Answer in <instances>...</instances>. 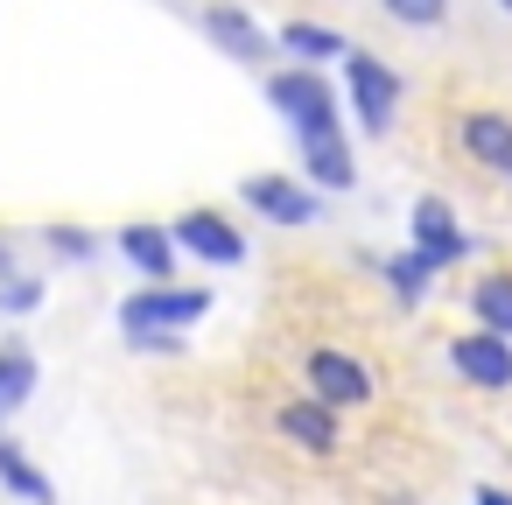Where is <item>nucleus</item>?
Listing matches in <instances>:
<instances>
[{
	"instance_id": "9b49d317",
	"label": "nucleus",
	"mask_w": 512,
	"mask_h": 505,
	"mask_svg": "<svg viewBox=\"0 0 512 505\" xmlns=\"http://www.w3.org/2000/svg\"><path fill=\"white\" fill-rule=\"evenodd\" d=\"M274 428H281L302 456H337V449H344L337 414H330L323 400H309V393H302V400H281V407H274Z\"/></svg>"
},
{
	"instance_id": "20e7f679",
	"label": "nucleus",
	"mask_w": 512,
	"mask_h": 505,
	"mask_svg": "<svg viewBox=\"0 0 512 505\" xmlns=\"http://www.w3.org/2000/svg\"><path fill=\"white\" fill-rule=\"evenodd\" d=\"M169 239H176V253H190V260H204V267H239V260H246V232H239L225 211H211V204L176 211V218H169Z\"/></svg>"
},
{
	"instance_id": "f03ea898",
	"label": "nucleus",
	"mask_w": 512,
	"mask_h": 505,
	"mask_svg": "<svg viewBox=\"0 0 512 505\" xmlns=\"http://www.w3.org/2000/svg\"><path fill=\"white\" fill-rule=\"evenodd\" d=\"M267 106L288 120L295 141H316V134H344L337 127V85L323 71H302V64H281L267 71Z\"/></svg>"
},
{
	"instance_id": "f257e3e1",
	"label": "nucleus",
	"mask_w": 512,
	"mask_h": 505,
	"mask_svg": "<svg viewBox=\"0 0 512 505\" xmlns=\"http://www.w3.org/2000/svg\"><path fill=\"white\" fill-rule=\"evenodd\" d=\"M204 316H211V288H190V281L134 288V295L120 302V330H127L134 351H148V344H183V330L204 323Z\"/></svg>"
},
{
	"instance_id": "4be33fe9",
	"label": "nucleus",
	"mask_w": 512,
	"mask_h": 505,
	"mask_svg": "<svg viewBox=\"0 0 512 505\" xmlns=\"http://www.w3.org/2000/svg\"><path fill=\"white\" fill-rule=\"evenodd\" d=\"M15 253H22V246H15L8 232H0V281H15V274H22V267H15Z\"/></svg>"
},
{
	"instance_id": "0eeeda50",
	"label": "nucleus",
	"mask_w": 512,
	"mask_h": 505,
	"mask_svg": "<svg viewBox=\"0 0 512 505\" xmlns=\"http://www.w3.org/2000/svg\"><path fill=\"white\" fill-rule=\"evenodd\" d=\"M449 372L477 393H512V344L491 330H463V337H449Z\"/></svg>"
},
{
	"instance_id": "ddd939ff",
	"label": "nucleus",
	"mask_w": 512,
	"mask_h": 505,
	"mask_svg": "<svg viewBox=\"0 0 512 505\" xmlns=\"http://www.w3.org/2000/svg\"><path fill=\"white\" fill-rule=\"evenodd\" d=\"M295 155H302V176H309V190H358V162H351V141L344 134H316V141H295Z\"/></svg>"
},
{
	"instance_id": "423d86ee",
	"label": "nucleus",
	"mask_w": 512,
	"mask_h": 505,
	"mask_svg": "<svg viewBox=\"0 0 512 505\" xmlns=\"http://www.w3.org/2000/svg\"><path fill=\"white\" fill-rule=\"evenodd\" d=\"M113 253L148 281V288H169V281H183L176 267H183V253H176V239H169V225H155V218H127L120 232H113Z\"/></svg>"
},
{
	"instance_id": "6ab92c4d",
	"label": "nucleus",
	"mask_w": 512,
	"mask_h": 505,
	"mask_svg": "<svg viewBox=\"0 0 512 505\" xmlns=\"http://www.w3.org/2000/svg\"><path fill=\"white\" fill-rule=\"evenodd\" d=\"M43 246H50L64 267H85V260H99V232H85V225H71V218H57V225L43 232Z\"/></svg>"
},
{
	"instance_id": "2eb2a0df",
	"label": "nucleus",
	"mask_w": 512,
	"mask_h": 505,
	"mask_svg": "<svg viewBox=\"0 0 512 505\" xmlns=\"http://www.w3.org/2000/svg\"><path fill=\"white\" fill-rule=\"evenodd\" d=\"M281 57H295L302 71H323L330 57H351V43L337 36V29H323V22H281Z\"/></svg>"
},
{
	"instance_id": "4468645a",
	"label": "nucleus",
	"mask_w": 512,
	"mask_h": 505,
	"mask_svg": "<svg viewBox=\"0 0 512 505\" xmlns=\"http://www.w3.org/2000/svg\"><path fill=\"white\" fill-rule=\"evenodd\" d=\"M36 379H43V365H36L29 337H0V421L36 400Z\"/></svg>"
},
{
	"instance_id": "7ed1b4c3",
	"label": "nucleus",
	"mask_w": 512,
	"mask_h": 505,
	"mask_svg": "<svg viewBox=\"0 0 512 505\" xmlns=\"http://www.w3.org/2000/svg\"><path fill=\"white\" fill-rule=\"evenodd\" d=\"M344 99H351V120H358L365 134H393L400 99H407V78H400L386 57L351 50V57H344Z\"/></svg>"
},
{
	"instance_id": "5701e85b",
	"label": "nucleus",
	"mask_w": 512,
	"mask_h": 505,
	"mask_svg": "<svg viewBox=\"0 0 512 505\" xmlns=\"http://www.w3.org/2000/svg\"><path fill=\"white\" fill-rule=\"evenodd\" d=\"M477 505H512V491L505 484H477Z\"/></svg>"
},
{
	"instance_id": "b1692460",
	"label": "nucleus",
	"mask_w": 512,
	"mask_h": 505,
	"mask_svg": "<svg viewBox=\"0 0 512 505\" xmlns=\"http://www.w3.org/2000/svg\"><path fill=\"white\" fill-rule=\"evenodd\" d=\"M498 15H512V0H498Z\"/></svg>"
},
{
	"instance_id": "9d476101",
	"label": "nucleus",
	"mask_w": 512,
	"mask_h": 505,
	"mask_svg": "<svg viewBox=\"0 0 512 505\" xmlns=\"http://www.w3.org/2000/svg\"><path fill=\"white\" fill-rule=\"evenodd\" d=\"M204 36H211L232 64H253V71L274 57V36H267V29L239 8V0H211V8H204Z\"/></svg>"
},
{
	"instance_id": "a211bd4d",
	"label": "nucleus",
	"mask_w": 512,
	"mask_h": 505,
	"mask_svg": "<svg viewBox=\"0 0 512 505\" xmlns=\"http://www.w3.org/2000/svg\"><path fill=\"white\" fill-rule=\"evenodd\" d=\"M379 274H386V288H393V302H400V309H421V302H428V281H435V267H428L414 246H407V253H393Z\"/></svg>"
},
{
	"instance_id": "1a4fd4ad",
	"label": "nucleus",
	"mask_w": 512,
	"mask_h": 505,
	"mask_svg": "<svg viewBox=\"0 0 512 505\" xmlns=\"http://www.w3.org/2000/svg\"><path fill=\"white\" fill-rule=\"evenodd\" d=\"M407 232H414V253L442 274V267H456L463 253H470V232L456 225V211H449V197H414V211H407Z\"/></svg>"
},
{
	"instance_id": "f3484780",
	"label": "nucleus",
	"mask_w": 512,
	"mask_h": 505,
	"mask_svg": "<svg viewBox=\"0 0 512 505\" xmlns=\"http://www.w3.org/2000/svg\"><path fill=\"white\" fill-rule=\"evenodd\" d=\"M470 316H477V330H491V337L512 344V274H484V281H470Z\"/></svg>"
},
{
	"instance_id": "39448f33",
	"label": "nucleus",
	"mask_w": 512,
	"mask_h": 505,
	"mask_svg": "<svg viewBox=\"0 0 512 505\" xmlns=\"http://www.w3.org/2000/svg\"><path fill=\"white\" fill-rule=\"evenodd\" d=\"M302 379H309V400H323L330 414H351V407H372L379 400V386H372V372L351 358V351H309V365H302Z\"/></svg>"
},
{
	"instance_id": "6e6552de",
	"label": "nucleus",
	"mask_w": 512,
	"mask_h": 505,
	"mask_svg": "<svg viewBox=\"0 0 512 505\" xmlns=\"http://www.w3.org/2000/svg\"><path fill=\"white\" fill-rule=\"evenodd\" d=\"M239 197H246V211H260L267 225H288V232H302V225L323 218V197L309 183H295V176H246Z\"/></svg>"
},
{
	"instance_id": "412c9836",
	"label": "nucleus",
	"mask_w": 512,
	"mask_h": 505,
	"mask_svg": "<svg viewBox=\"0 0 512 505\" xmlns=\"http://www.w3.org/2000/svg\"><path fill=\"white\" fill-rule=\"evenodd\" d=\"M43 295H50V288H43L36 274H15V281H0V316H36V309H43Z\"/></svg>"
},
{
	"instance_id": "f8f14e48",
	"label": "nucleus",
	"mask_w": 512,
	"mask_h": 505,
	"mask_svg": "<svg viewBox=\"0 0 512 505\" xmlns=\"http://www.w3.org/2000/svg\"><path fill=\"white\" fill-rule=\"evenodd\" d=\"M456 141H463V155H470L477 169H498V176H512V113H491V106H477V113H463Z\"/></svg>"
},
{
	"instance_id": "aec40b11",
	"label": "nucleus",
	"mask_w": 512,
	"mask_h": 505,
	"mask_svg": "<svg viewBox=\"0 0 512 505\" xmlns=\"http://www.w3.org/2000/svg\"><path fill=\"white\" fill-rule=\"evenodd\" d=\"M379 15L400 29H442L449 22V0H379Z\"/></svg>"
},
{
	"instance_id": "dca6fc26",
	"label": "nucleus",
	"mask_w": 512,
	"mask_h": 505,
	"mask_svg": "<svg viewBox=\"0 0 512 505\" xmlns=\"http://www.w3.org/2000/svg\"><path fill=\"white\" fill-rule=\"evenodd\" d=\"M0 491H15L22 505H57V491H50V477L29 463V449L15 442V435H0Z\"/></svg>"
}]
</instances>
